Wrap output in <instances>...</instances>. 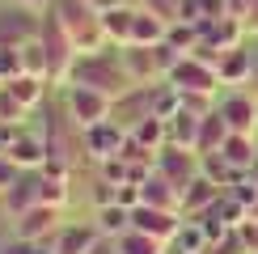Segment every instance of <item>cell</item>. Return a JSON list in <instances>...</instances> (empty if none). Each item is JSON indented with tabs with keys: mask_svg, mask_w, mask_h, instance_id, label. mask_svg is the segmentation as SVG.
<instances>
[{
	"mask_svg": "<svg viewBox=\"0 0 258 254\" xmlns=\"http://www.w3.org/2000/svg\"><path fill=\"white\" fill-rule=\"evenodd\" d=\"M47 85L51 81H42V77H30V72H21V77H13L5 85L9 93H13V98L26 106V110H34V106H42V93H47Z\"/></svg>",
	"mask_w": 258,
	"mask_h": 254,
	"instance_id": "obj_24",
	"label": "cell"
},
{
	"mask_svg": "<svg viewBox=\"0 0 258 254\" xmlns=\"http://www.w3.org/2000/svg\"><path fill=\"white\" fill-rule=\"evenodd\" d=\"M229 136H233V132H229V123L220 119V110L203 114V119H199V140H195V153H199V157H203V153H220Z\"/></svg>",
	"mask_w": 258,
	"mask_h": 254,
	"instance_id": "obj_19",
	"label": "cell"
},
{
	"mask_svg": "<svg viewBox=\"0 0 258 254\" xmlns=\"http://www.w3.org/2000/svg\"><path fill=\"white\" fill-rule=\"evenodd\" d=\"M165 42L178 51V55H190V51L199 47V26H195V21H169Z\"/></svg>",
	"mask_w": 258,
	"mask_h": 254,
	"instance_id": "obj_28",
	"label": "cell"
},
{
	"mask_svg": "<svg viewBox=\"0 0 258 254\" xmlns=\"http://www.w3.org/2000/svg\"><path fill=\"white\" fill-rule=\"evenodd\" d=\"M250 178H254V182H258V161H254V169H250Z\"/></svg>",
	"mask_w": 258,
	"mask_h": 254,
	"instance_id": "obj_45",
	"label": "cell"
},
{
	"mask_svg": "<svg viewBox=\"0 0 258 254\" xmlns=\"http://www.w3.org/2000/svg\"><path fill=\"white\" fill-rule=\"evenodd\" d=\"M254 85H258V81H254ZM254 98H258V93H254Z\"/></svg>",
	"mask_w": 258,
	"mask_h": 254,
	"instance_id": "obj_46",
	"label": "cell"
},
{
	"mask_svg": "<svg viewBox=\"0 0 258 254\" xmlns=\"http://www.w3.org/2000/svg\"><path fill=\"white\" fill-rule=\"evenodd\" d=\"M81 144H85V153H89L93 161L119 157L123 144H127V127L119 119H102V123H93V127H85V132H81Z\"/></svg>",
	"mask_w": 258,
	"mask_h": 254,
	"instance_id": "obj_7",
	"label": "cell"
},
{
	"mask_svg": "<svg viewBox=\"0 0 258 254\" xmlns=\"http://www.w3.org/2000/svg\"><path fill=\"white\" fill-rule=\"evenodd\" d=\"M17 55H21V72H30V77H42V81H47V51H42V38L26 42Z\"/></svg>",
	"mask_w": 258,
	"mask_h": 254,
	"instance_id": "obj_32",
	"label": "cell"
},
{
	"mask_svg": "<svg viewBox=\"0 0 258 254\" xmlns=\"http://www.w3.org/2000/svg\"><path fill=\"white\" fill-rule=\"evenodd\" d=\"M208 254H250V250H245V241H241V233L233 229L229 237H220L216 246H208Z\"/></svg>",
	"mask_w": 258,
	"mask_h": 254,
	"instance_id": "obj_37",
	"label": "cell"
},
{
	"mask_svg": "<svg viewBox=\"0 0 258 254\" xmlns=\"http://www.w3.org/2000/svg\"><path fill=\"white\" fill-rule=\"evenodd\" d=\"M17 178H21V165H17V161H13L9 153H0V195H5V190L13 186Z\"/></svg>",
	"mask_w": 258,
	"mask_h": 254,
	"instance_id": "obj_38",
	"label": "cell"
},
{
	"mask_svg": "<svg viewBox=\"0 0 258 254\" xmlns=\"http://www.w3.org/2000/svg\"><path fill=\"white\" fill-rule=\"evenodd\" d=\"M245 21H237V17H220V21H203L199 26V38L203 42H212L216 51H233V47H241L245 42Z\"/></svg>",
	"mask_w": 258,
	"mask_h": 254,
	"instance_id": "obj_11",
	"label": "cell"
},
{
	"mask_svg": "<svg viewBox=\"0 0 258 254\" xmlns=\"http://www.w3.org/2000/svg\"><path fill=\"white\" fill-rule=\"evenodd\" d=\"M140 190H144V204L165 208V212H182V186H174L165 174H157V169L140 182Z\"/></svg>",
	"mask_w": 258,
	"mask_h": 254,
	"instance_id": "obj_13",
	"label": "cell"
},
{
	"mask_svg": "<svg viewBox=\"0 0 258 254\" xmlns=\"http://www.w3.org/2000/svg\"><path fill=\"white\" fill-rule=\"evenodd\" d=\"M220 17H229V5L224 0H182L178 5V21L203 26V21H220Z\"/></svg>",
	"mask_w": 258,
	"mask_h": 254,
	"instance_id": "obj_23",
	"label": "cell"
},
{
	"mask_svg": "<svg viewBox=\"0 0 258 254\" xmlns=\"http://www.w3.org/2000/svg\"><path fill=\"white\" fill-rule=\"evenodd\" d=\"M165 30H169V21H161L157 13H148V9H136V30H132L136 47H157V42H165Z\"/></svg>",
	"mask_w": 258,
	"mask_h": 254,
	"instance_id": "obj_21",
	"label": "cell"
},
{
	"mask_svg": "<svg viewBox=\"0 0 258 254\" xmlns=\"http://www.w3.org/2000/svg\"><path fill=\"white\" fill-rule=\"evenodd\" d=\"M220 153L229 157V161L237 165V169H245V174H250L254 161H258V144H254V136H229Z\"/></svg>",
	"mask_w": 258,
	"mask_h": 254,
	"instance_id": "obj_25",
	"label": "cell"
},
{
	"mask_svg": "<svg viewBox=\"0 0 258 254\" xmlns=\"http://www.w3.org/2000/svg\"><path fill=\"white\" fill-rule=\"evenodd\" d=\"M174 89H199V93H216L220 89V77H216V64H203L199 55H178V64L169 68L165 77Z\"/></svg>",
	"mask_w": 258,
	"mask_h": 254,
	"instance_id": "obj_6",
	"label": "cell"
},
{
	"mask_svg": "<svg viewBox=\"0 0 258 254\" xmlns=\"http://www.w3.org/2000/svg\"><path fill=\"white\" fill-rule=\"evenodd\" d=\"M216 195H220V186L216 182H212V178H195V182H190L186 190H182V216H199V212H208L212 204H216Z\"/></svg>",
	"mask_w": 258,
	"mask_h": 254,
	"instance_id": "obj_18",
	"label": "cell"
},
{
	"mask_svg": "<svg viewBox=\"0 0 258 254\" xmlns=\"http://www.w3.org/2000/svg\"><path fill=\"white\" fill-rule=\"evenodd\" d=\"M51 13L63 21V30L72 34V42H77L81 55H85V51L110 47V38H106V30H102V13L89 5V0H55Z\"/></svg>",
	"mask_w": 258,
	"mask_h": 254,
	"instance_id": "obj_2",
	"label": "cell"
},
{
	"mask_svg": "<svg viewBox=\"0 0 258 254\" xmlns=\"http://www.w3.org/2000/svg\"><path fill=\"white\" fill-rule=\"evenodd\" d=\"M42 51H47V81L51 85H68L72 81V64H77V42H72V34L63 30V21L51 13H42Z\"/></svg>",
	"mask_w": 258,
	"mask_h": 254,
	"instance_id": "obj_3",
	"label": "cell"
},
{
	"mask_svg": "<svg viewBox=\"0 0 258 254\" xmlns=\"http://www.w3.org/2000/svg\"><path fill=\"white\" fill-rule=\"evenodd\" d=\"M68 85H89V89L106 93L110 102H119V98H127V93L136 89V81H132V72H127L119 47H102V51H85V55H77Z\"/></svg>",
	"mask_w": 258,
	"mask_h": 254,
	"instance_id": "obj_1",
	"label": "cell"
},
{
	"mask_svg": "<svg viewBox=\"0 0 258 254\" xmlns=\"http://www.w3.org/2000/svg\"><path fill=\"white\" fill-rule=\"evenodd\" d=\"M89 254H119V241H114V237H106V233H102V237H98V246H93Z\"/></svg>",
	"mask_w": 258,
	"mask_h": 254,
	"instance_id": "obj_42",
	"label": "cell"
},
{
	"mask_svg": "<svg viewBox=\"0 0 258 254\" xmlns=\"http://www.w3.org/2000/svg\"><path fill=\"white\" fill-rule=\"evenodd\" d=\"M224 5H229V17L250 21V17H254V9H258V0H224Z\"/></svg>",
	"mask_w": 258,
	"mask_h": 254,
	"instance_id": "obj_40",
	"label": "cell"
},
{
	"mask_svg": "<svg viewBox=\"0 0 258 254\" xmlns=\"http://www.w3.org/2000/svg\"><path fill=\"white\" fill-rule=\"evenodd\" d=\"M63 110H68V119L81 127H93V123H102V119H110V110H114V102L106 98V93L98 89H89V85H68V98H63Z\"/></svg>",
	"mask_w": 258,
	"mask_h": 254,
	"instance_id": "obj_5",
	"label": "cell"
},
{
	"mask_svg": "<svg viewBox=\"0 0 258 254\" xmlns=\"http://www.w3.org/2000/svg\"><path fill=\"white\" fill-rule=\"evenodd\" d=\"M182 93V89H178ZM216 93H199V89H186V93H182V110H190V114H195V119H203V114H212V110H216Z\"/></svg>",
	"mask_w": 258,
	"mask_h": 254,
	"instance_id": "obj_33",
	"label": "cell"
},
{
	"mask_svg": "<svg viewBox=\"0 0 258 254\" xmlns=\"http://www.w3.org/2000/svg\"><path fill=\"white\" fill-rule=\"evenodd\" d=\"M17 132H21V127H13V123H0V153H9V144L17 140Z\"/></svg>",
	"mask_w": 258,
	"mask_h": 254,
	"instance_id": "obj_41",
	"label": "cell"
},
{
	"mask_svg": "<svg viewBox=\"0 0 258 254\" xmlns=\"http://www.w3.org/2000/svg\"><path fill=\"white\" fill-rule=\"evenodd\" d=\"M38 34H42V13H34V9H26V5L0 9V47L21 51L26 42H34Z\"/></svg>",
	"mask_w": 258,
	"mask_h": 254,
	"instance_id": "obj_4",
	"label": "cell"
},
{
	"mask_svg": "<svg viewBox=\"0 0 258 254\" xmlns=\"http://www.w3.org/2000/svg\"><path fill=\"white\" fill-rule=\"evenodd\" d=\"M13 5H26V9H34V13H47L55 0H13Z\"/></svg>",
	"mask_w": 258,
	"mask_h": 254,
	"instance_id": "obj_43",
	"label": "cell"
},
{
	"mask_svg": "<svg viewBox=\"0 0 258 254\" xmlns=\"http://www.w3.org/2000/svg\"><path fill=\"white\" fill-rule=\"evenodd\" d=\"M21 114H26V106H21L13 93L0 85V123H13V127H21Z\"/></svg>",
	"mask_w": 258,
	"mask_h": 254,
	"instance_id": "obj_35",
	"label": "cell"
},
{
	"mask_svg": "<svg viewBox=\"0 0 258 254\" xmlns=\"http://www.w3.org/2000/svg\"><path fill=\"white\" fill-rule=\"evenodd\" d=\"M38 204V169H21V178L5 190V212L9 216H21Z\"/></svg>",
	"mask_w": 258,
	"mask_h": 254,
	"instance_id": "obj_14",
	"label": "cell"
},
{
	"mask_svg": "<svg viewBox=\"0 0 258 254\" xmlns=\"http://www.w3.org/2000/svg\"><path fill=\"white\" fill-rule=\"evenodd\" d=\"M174 246H178V254H203V250H208V233L199 229V220H182Z\"/></svg>",
	"mask_w": 258,
	"mask_h": 254,
	"instance_id": "obj_31",
	"label": "cell"
},
{
	"mask_svg": "<svg viewBox=\"0 0 258 254\" xmlns=\"http://www.w3.org/2000/svg\"><path fill=\"white\" fill-rule=\"evenodd\" d=\"M114 241H119V254H165V241L148 237V233H140V229H127L123 237H114Z\"/></svg>",
	"mask_w": 258,
	"mask_h": 254,
	"instance_id": "obj_29",
	"label": "cell"
},
{
	"mask_svg": "<svg viewBox=\"0 0 258 254\" xmlns=\"http://www.w3.org/2000/svg\"><path fill=\"white\" fill-rule=\"evenodd\" d=\"M127 132H132L140 144L157 148V153L169 144V119H157V114H144V119H136L132 127H127Z\"/></svg>",
	"mask_w": 258,
	"mask_h": 254,
	"instance_id": "obj_22",
	"label": "cell"
},
{
	"mask_svg": "<svg viewBox=\"0 0 258 254\" xmlns=\"http://www.w3.org/2000/svg\"><path fill=\"white\" fill-rule=\"evenodd\" d=\"M199 169H203V178H212V182H216L220 190H229V186L245 174V169H237L224 153H203V157H199Z\"/></svg>",
	"mask_w": 258,
	"mask_h": 254,
	"instance_id": "obj_20",
	"label": "cell"
},
{
	"mask_svg": "<svg viewBox=\"0 0 258 254\" xmlns=\"http://www.w3.org/2000/svg\"><path fill=\"white\" fill-rule=\"evenodd\" d=\"M216 110L229 123L233 136H258V98H250V93H229Z\"/></svg>",
	"mask_w": 258,
	"mask_h": 254,
	"instance_id": "obj_9",
	"label": "cell"
},
{
	"mask_svg": "<svg viewBox=\"0 0 258 254\" xmlns=\"http://www.w3.org/2000/svg\"><path fill=\"white\" fill-rule=\"evenodd\" d=\"M68 182L63 178H51V174H42L38 169V204H47V208H68Z\"/></svg>",
	"mask_w": 258,
	"mask_h": 254,
	"instance_id": "obj_30",
	"label": "cell"
},
{
	"mask_svg": "<svg viewBox=\"0 0 258 254\" xmlns=\"http://www.w3.org/2000/svg\"><path fill=\"white\" fill-rule=\"evenodd\" d=\"M216 77H220V85H250L254 81V55L245 47L224 51L220 64H216Z\"/></svg>",
	"mask_w": 258,
	"mask_h": 254,
	"instance_id": "obj_12",
	"label": "cell"
},
{
	"mask_svg": "<svg viewBox=\"0 0 258 254\" xmlns=\"http://www.w3.org/2000/svg\"><path fill=\"white\" fill-rule=\"evenodd\" d=\"M178 5L182 0H136V9H148V13H157L161 21H178Z\"/></svg>",
	"mask_w": 258,
	"mask_h": 254,
	"instance_id": "obj_36",
	"label": "cell"
},
{
	"mask_svg": "<svg viewBox=\"0 0 258 254\" xmlns=\"http://www.w3.org/2000/svg\"><path fill=\"white\" fill-rule=\"evenodd\" d=\"M98 229L106 233V237H123V233L132 229V208H123V204L98 208Z\"/></svg>",
	"mask_w": 258,
	"mask_h": 254,
	"instance_id": "obj_27",
	"label": "cell"
},
{
	"mask_svg": "<svg viewBox=\"0 0 258 254\" xmlns=\"http://www.w3.org/2000/svg\"><path fill=\"white\" fill-rule=\"evenodd\" d=\"M9 157H13L21 169H42V165H47V136L17 132V140L9 144Z\"/></svg>",
	"mask_w": 258,
	"mask_h": 254,
	"instance_id": "obj_15",
	"label": "cell"
},
{
	"mask_svg": "<svg viewBox=\"0 0 258 254\" xmlns=\"http://www.w3.org/2000/svg\"><path fill=\"white\" fill-rule=\"evenodd\" d=\"M114 199H119V186L98 178V186H93V208H106V204H114Z\"/></svg>",
	"mask_w": 258,
	"mask_h": 254,
	"instance_id": "obj_39",
	"label": "cell"
},
{
	"mask_svg": "<svg viewBox=\"0 0 258 254\" xmlns=\"http://www.w3.org/2000/svg\"><path fill=\"white\" fill-rule=\"evenodd\" d=\"M102 30L110 38V47H127L132 42V30H136V5H119L110 13H102Z\"/></svg>",
	"mask_w": 258,
	"mask_h": 254,
	"instance_id": "obj_17",
	"label": "cell"
},
{
	"mask_svg": "<svg viewBox=\"0 0 258 254\" xmlns=\"http://www.w3.org/2000/svg\"><path fill=\"white\" fill-rule=\"evenodd\" d=\"M250 220H258V199H254V204H250Z\"/></svg>",
	"mask_w": 258,
	"mask_h": 254,
	"instance_id": "obj_44",
	"label": "cell"
},
{
	"mask_svg": "<svg viewBox=\"0 0 258 254\" xmlns=\"http://www.w3.org/2000/svg\"><path fill=\"white\" fill-rule=\"evenodd\" d=\"M98 169H102V178L106 182H132V165L123 161V157H106V161H98Z\"/></svg>",
	"mask_w": 258,
	"mask_h": 254,
	"instance_id": "obj_34",
	"label": "cell"
},
{
	"mask_svg": "<svg viewBox=\"0 0 258 254\" xmlns=\"http://www.w3.org/2000/svg\"><path fill=\"white\" fill-rule=\"evenodd\" d=\"M195 140H199V119L190 110H178L169 119V144L174 148H195Z\"/></svg>",
	"mask_w": 258,
	"mask_h": 254,
	"instance_id": "obj_26",
	"label": "cell"
},
{
	"mask_svg": "<svg viewBox=\"0 0 258 254\" xmlns=\"http://www.w3.org/2000/svg\"><path fill=\"white\" fill-rule=\"evenodd\" d=\"M157 174H165L174 186L186 190V186L203 174V169H199V153H195V148H174V144H165V148L157 153Z\"/></svg>",
	"mask_w": 258,
	"mask_h": 254,
	"instance_id": "obj_8",
	"label": "cell"
},
{
	"mask_svg": "<svg viewBox=\"0 0 258 254\" xmlns=\"http://www.w3.org/2000/svg\"><path fill=\"white\" fill-rule=\"evenodd\" d=\"M98 237H102L98 225H68L55 233V254H89L98 246Z\"/></svg>",
	"mask_w": 258,
	"mask_h": 254,
	"instance_id": "obj_16",
	"label": "cell"
},
{
	"mask_svg": "<svg viewBox=\"0 0 258 254\" xmlns=\"http://www.w3.org/2000/svg\"><path fill=\"white\" fill-rule=\"evenodd\" d=\"M59 216H63V208L34 204L30 212L13 216V220H17V237H26V241H47V237H55V233L63 229V225H59Z\"/></svg>",
	"mask_w": 258,
	"mask_h": 254,
	"instance_id": "obj_10",
	"label": "cell"
}]
</instances>
